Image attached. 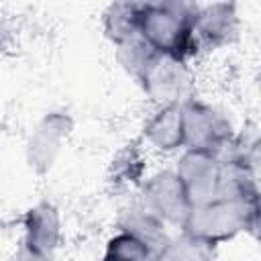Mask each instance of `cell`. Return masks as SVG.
<instances>
[{
    "mask_svg": "<svg viewBox=\"0 0 261 261\" xmlns=\"http://www.w3.org/2000/svg\"><path fill=\"white\" fill-rule=\"evenodd\" d=\"M261 226V200H226L216 198L208 204L194 206L184 228V234L208 245L232 239L241 230Z\"/></svg>",
    "mask_w": 261,
    "mask_h": 261,
    "instance_id": "6da1fadb",
    "label": "cell"
},
{
    "mask_svg": "<svg viewBox=\"0 0 261 261\" xmlns=\"http://www.w3.org/2000/svg\"><path fill=\"white\" fill-rule=\"evenodd\" d=\"M194 18L190 4H143L139 35L161 55L181 59L194 37Z\"/></svg>",
    "mask_w": 261,
    "mask_h": 261,
    "instance_id": "7a4b0ae2",
    "label": "cell"
},
{
    "mask_svg": "<svg viewBox=\"0 0 261 261\" xmlns=\"http://www.w3.org/2000/svg\"><path fill=\"white\" fill-rule=\"evenodd\" d=\"M181 114L184 145H188L190 151H204L218 157V153L228 147L232 128L222 114L194 100L181 104Z\"/></svg>",
    "mask_w": 261,
    "mask_h": 261,
    "instance_id": "3957f363",
    "label": "cell"
},
{
    "mask_svg": "<svg viewBox=\"0 0 261 261\" xmlns=\"http://www.w3.org/2000/svg\"><path fill=\"white\" fill-rule=\"evenodd\" d=\"M143 206L163 222H171L179 226L186 224L192 212V202L188 198V192L181 179L177 177V173H171V171L155 175L145 186Z\"/></svg>",
    "mask_w": 261,
    "mask_h": 261,
    "instance_id": "277c9868",
    "label": "cell"
},
{
    "mask_svg": "<svg viewBox=\"0 0 261 261\" xmlns=\"http://www.w3.org/2000/svg\"><path fill=\"white\" fill-rule=\"evenodd\" d=\"M175 173L188 192L192 208L208 204L218 198L220 159L216 155L188 149V153L181 157Z\"/></svg>",
    "mask_w": 261,
    "mask_h": 261,
    "instance_id": "5b68a950",
    "label": "cell"
},
{
    "mask_svg": "<svg viewBox=\"0 0 261 261\" xmlns=\"http://www.w3.org/2000/svg\"><path fill=\"white\" fill-rule=\"evenodd\" d=\"M143 86L151 94V98L169 106L186 100L192 88V77L181 59L171 55H159L153 67L147 71Z\"/></svg>",
    "mask_w": 261,
    "mask_h": 261,
    "instance_id": "8992f818",
    "label": "cell"
},
{
    "mask_svg": "<svg viewBox=\"0 0 261 261\" xmlns=\"http://www.w3.org/2000/svg\"><path fill=\"white\" fill-rule=\"evenodd\" d=\"M59 239V216L51 204H39L27 214L24 247L51 257Z\"/></svg>",
    "mask_w": 261,
    "mask_h": 261,
    "instance_id": "52a82bcc",
    "label": "cell"
},
{
    "mask_svg": "<svg viewBox=\"0 0 261 261\" xmlns=\"http://www.w3.org/2000/svg\"><path fill=\"white\" fill-rule=\"evenodd\" d=\"M147 139L151 145L163 151H171L184 145V114L181 104L163 106L147 124L145 128Z\"/></svg>",
    "mask_w": 261,
    "mask_h": 261,
    "instance_id": "ba28073f",
    "label": "cell"
},
{
    "mask_svg": "<svg viewBox=\"0 0 261 261\" xmlns=\"http://www.w3.org/2000/svg\"><path fill=\"white\" fill-rule=\"evenodd\" d=\"M122 230L133 234L135 239H139L155 255V259L169 243L167 234L163 230V220L157 218L153 212H149L145 206L126 212V216L122 220Z\"/></svg>",
    "mask_w": 261,
    "mask_h": 261,
    "instance_id": "9c48e42d",
    "label": "cell"
},
{
    "mask_svg": "<svg viewBox=\"0 0 261 261\" xmlns=\"http://www.w3.org/2000/svg\"><path fill=\"white\" fill-rule=\"evenodd\" d=\"M67 128L69 120L61 114H51L39 124L35 137L31 139V161H35L39 169L51 165L61 139L67 135Z\"/></svg>",
    "mask_w": 261,
    "mask_h": 261,
    "instance_id": "30bf717a",
    "label": "cell"
},
{
    "mask_svg": "<svg viewBox=\"0 0 261 261\" xmlns=\"http://www.w3.org/2000/svg\"><path fill=\"white\" fill-rule=\"evenodd\" d=\"M196 33L210 45L228 43V39L237 33V18H234L232 8L226 4H216L196 14L194 35Z\"/></svg>",
    "mask_w": 261,
    "mask_h": 261,
    "instance_id": "8fae6325",
    "label": "cell"
},
{
    "mask_svg": "<svg viewBox=\"0 0 261 261\" xmlns=\"http://www.w3.org/2000/svg\"><path fill=\"white\" fill-rule=\"evenodd\" d=\"M159 55L161 53L153 45H149L141 35H135L128 41L118 45V59H120V63L139 82L145 80L147 71L153 67V63L157 61Z\"/></svg>",
    "mask_w": 261,
    "mask_h": 261,
    "instance_id": "7c38bea8",
    "label": "cell"
},
{
    "mask_svg": "<svg viewBox=\"0 0 261 261\" xmlns=\"http://www.w3.org/2000/svg\"><path fill=\"white\" fill-rule=\"evenodd\" d=\"M143 4H114L106 14V31L116 45L139 35Z\"/></svg>",
    "mask_w": 261,
    "mask_h": 261,
    "instance_id": "4fadbf2b",
    "label": "cell"
},
{
    "mask_svg": "<svg viewBox=\"0 0 261 261\" xmlns=\"http://www.w3.org/2000/svg\"><path fill=\"white\" fill-rule=\"evenodd\" d=\"M157 261H212V245L184 234L179 241L167 243Z\"/></svg>",
    "mask_w": 261,
    "mask_h": 261,
    "instance_id": "5bb4252c",
    "label": "cell"
},
{
    "mask_svg": "<svg viewBox=\"0 0 261 261\" xmlns=\"http://www.w3.org/2000/svg\"><path fill=\"white\" fill-rule=\"evenodd\" d=\"M102 261H155V255L139 239L122 230L108 243Z\"/></svg>",
    "mask_w": 261,
    "mask_h": 261,
    "instance_id": "9a60e30c",
    "label": "cell"
},
{
    "mask_svg": "<svg viewBox=\"0 0 261 261\" xmlns=\"http://www.w3.org/2000/svg\"><path fill=\"white\" fill-rule=\"evenodd\" d=\"M16 261H51V257H47L43 253H37V251L29 249V247H22L20 253L16 255Z\"/></svg>",
    "mask_w": 261,
    "mask_h": 261,
    "instance_id": "2e32d148",
    "label": "cell"
},
{
    "mask_svg": "<svg viewBox=\"0 0 261 261\" xmlns=\"http://www.w3.org/2000/svg\"><path fill=\"white\" fill-rule=\"evenodd\" d=\"M155 261H157V259H155Z\"/></svg>",
    "mask_w": 261,
    "mask_h": 261,
    "instance_id": "e0dca14e",
    "label": "cell"
}]
</instances>
